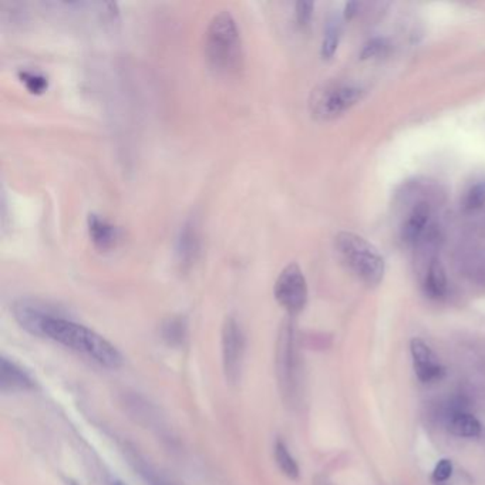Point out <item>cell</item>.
I'll list each match as a JSON object with an SVG mask.
<instances>
[{
	"label": "cell",
	"instance_id": "obj_1",
	"mask_svg": "<svg viewBox=\"0 0 485 485\" xmlns=\"http://www.w3.org/2000/svg\"><path fill=\"white\" fill-rule=\"evenodd\" d=\"M13 314L19 325L32 335L50 339L101 367L115 370L124 363L120 350L105 338L80 323L57 316L38 300L22 299L16 302Z\"/></svg>",
	"mask_w": 485,
	"mask_h": 485
},
{
	"label": "cell",
	"instance_id": "obj_2",
	"mask_svg": "<svg viewBox=\"0 0 485 485\" xmlns=\"http://www.w3.org/2000/svg\"><path fill=\"white\" fill-rule=\"evenodd\" d=\"M205 57L211 69L231 74L241 69L244 60L241 33L229 11L215 13L205 32Z\"/></svg>",
	"mask_w": 485,
	"mask_h": 485
},
{
	"label": "cell",
	"instance_id": "obj_3",
	"mask_svg": "<svg viewBox=\"0 0 485 485\" xmlns=\"http://www.w3.org/2000/svg\"><path fill=\"white\" fill-rule=\"evenodd\" d=\"M336 248L348 266L369 286H377L384 276V259L377 249L365 238L341 232L336 236Z\"/></svg>",
	"mask_w": 485,
	"mask_h": 485
},
{
	"label": "cell",
	"instance_id": "obj_4",
	"mask_svg": "<svg viewBox=\"0 0 485 485\" xmlns=\"http://www.w3.org/2000/svg\"><path fill=\"white\" fill-rule=\"evenodd\" d=\"M273 295L276 302L290 314H297L303 310L307 302V283L297 263H289L279 273Z\"/></svg>",
	"mask_w": 485,
	"mask_h": 485
},
{
	"label": "cell",
	"instance_id": "obj_5",
	"mask_svg": "<svg viewBox=\"0 0 485 485\" xmlns=\"http://www.w3.org/2000/svg\"><path fill=\"white\" fill-rule=\"evenodd\" d=\"M363 90L356 86H338L319 93L313 101V113L323 120H331L342 115L360 101Z\"/></svg>",
	"mask_w": 485,
	"mask_h": 485
},
{
	"label": "cell",
	"instance_id": "obj_6",
	"mask_svg": "<svg viewBox=\"0 0 485 485\" xmlns=\"http://www.w3.org/2000/svg\"><path fill=\"white\" fill-rule=\"evenodd\" d=\"M245 336L236 319L228 317L222 328V362L227 379L236 382L241 376Z\"/></svg>",
	"mask_w": 485,
	"mask_h": 485
},
{
	"label": "cell",
	"instance_id": "obj_7",
	"mask_svg": "<svg viewBox=\"0 0 485 485\" xmlns=\"http://www.w3.org/2000/svg\"><path fill=\"white\" fill-rule=\"evenodd\" d=\"M201 253V231L197 218H188L180 228L176 241L177 262L183 270L194 266Z\"/></svg>",
	"mask_w": 485,
	"mask_h": 485
},
{
	"label": "cell",
	"instance_id": "obj_8",
	"mask_svg": "<svg viewBox=\"0 0 485 485\" xmlns=\"http://www.w3.org/2000/svg\"><path fill=\"white\" fill-rule=\"evenodd\" d=\"M410 352L413 358L414 372L423 383L438 382L444 377V367L437 360V356L431 350V348L418 338L411 339L410 342Z\"/></svg>",
	"mask_w": 485,
	"mask_h": 485
},
{
	"label": "cell",
	"instance_id": "obj_9",
	"mask_svg": "<svg viewBox=\"0 0 485 485\" xmlns=\"http://www.w3.org/2000/svg\"><path fill=\"white\" fill-rule=\"evenodd\" d=\"M35 387V380L15 362L2 358L0 360V390L4 393L26 392Z\"/></svg>",
	"mask_w": 485,
	"mask_h": 485
},
{
	"label": "cell",
	"instance_id": "obj_10",
	"mask_svg": "<svg viewBox=\"0 0 485 485\" xmlns=\"http://www.w3.org/2000/svg\"><path fill=\"white\" fill-rule=\"evenodd\" d=\"M87 229L91 242L100 251H108L114 248L120 239V229L97 214H89Z\"/></svg>",
	"mask_w": 485,
	"mask_h": 485
},
{
	"label": "cell",
	"instance_id": "obj_11",
	"mask_svg": "<svg viewBox=\"0 0 485 485\" xmlns=\"http://www.w3.org/2000/svg\"><path fill=\"white\" fill-rule=\"evenodd\" d=\"M448 430L457 437L474 438L481 434L482 427L475 416L465 411H455L448 418Z\"/></svg>",
	"mask_w": 485,
	"mask_h": 485
},
{
	"label": "cell",
	"instance_id": "obj_12",
	"mask_svg": "<svg viewBox=\"0 0 485 485\" xmlns=\"http://www.w3.org/2000/svg\"><path fill=\"white\" fill-rule=\"evenodd\" d=\"M430 219V207L426 202L417 204L413 211L410 212L404 227H403V238L409 242H414L420 238L424 232Z\"/></svg>",
	"mask_w": 485,
	"mask_h": 485
},
{
	"label": "cell",
	"instance_id": "obj_13",
	"mask_svg": "<svg viewBox=\"0 0 485 485\" xmlns=\"http://www.w3.org/2000/svg\"><path fill=\"white\" fill-rule=\"evenodd\" d=\"M273 455H275V461H276V464H278V467L283 475H286L289 479H297L299 478V475H300L299 464L295 460V457L290 454V451H289V448L283 440L278 438L275 441Z\"/></svg>",
	"mask_w": 485,
	"mask_h": 485
},
{
	"label": "cell",
	"instance_id": "obj_14",
	"mask_svg": "<svg viewBox=\"0 0 485 485\" xmlns=\"http://www.w3.org/2000/svg\"><path fill=\"white\" fill-rule=\"evenodd\" d=\"M426 293L431 299H440L445 295L447 290V280L444 275V269L438 262H433L428 268V273L426 276Z\"/></svg>",
	"mask_w": 485,
	"mask_h": 485
},
{
	"label": "cell",
	"instance_id": "obj_15",
	"mask_svg": "<svg viewBox=\"0 0 485 485\" xmlns=\"http://www.w3.org/2000/svg\"><path fill=\"white\" fill-rule=\"evenodd\" d=\"M18 76L32 94H43L49 87L47 77L39 72L26 69V70H21Z\"/></svg>",
	"mask_w": 485,
	"mask_h": 485
},
{
	"label": "cell",
	"instance_id": "obj_16",
	"mask_svg": "<svg viewBox=\"0 0 485 485\" xmlns=\"http://www.w3.org/2000/svg\"><path fill=\"white\" fill-rule=\"evenodd\" d=\"M338 45H339V28L335 23H329L325 30V36H323V42H321V49H320L321 57L332 59L338 50Z\"/></svg>",
	"mask_w": 485,
	"mask_h": 485
},
{
	"label": "cell",
	"instance_id": "obj_17",
	"mask_svg": "<svg viewBox=\"0 0 485 485\" xmlns=\"http://www.w3.org/2000/svg\"><path fill=\"white\" fill-rule=\"evenodd\" d=\"M485 204V181L472 186L464 198V208L467 211L479 210Z\"/></svg>",
	"mask_w": 485,
	"mask_h": 485
},
{
	"label": "cell",
	"instance_id": "obj_18",
	"mask_svg": "<svg viewBox=\"0 0 485 485\" xmlns=\"http://www.w3.org/2000/svg\"><path fill=\"white\" fill-rule=\"evenodd\" d=\"M186 331H187L186 321L181 317H173L164 323V336L170 339L171 343L177 341L181 342L186 335Z\"/></svg>",
	"mask_w": 485,
	"mask_h": 485
},
{
	"label": "cell",
	"instance_id": "obj_19",
	"mask_svg": "<svg viewBox=\"0 0 485 485\" xmlns=\"http://www.w3.org/2000/svg\"><path fill=\"white\" fill-rule=\"evenodd\" d=\"M451 474H452V462L450 460H441L435 465V468L433 471V475H431V479H433L434 484L441 485V484H444V482H447L450 479Z\"/></svg>",
	"mask_w": 485,
	"mask_h": 485
},
{
	"label": "cell",
	"instance_id": "obj_20",
	"mask_svg": "<svg viewBox=\"0 0 485 485\" xmlns=\"http://www.w3.org/2000/svg\"><path fill=\"white\" fill-rule=\"evenodd\" d=\"M313 8L314 5L312 2H297L295 6V16L296 22L300 26H306L313 15Z\"/></svg>",
	"mask_w": 485,
	"mask_h": 485
},
{
	"label": "cell",
	"instance_id": "obj_21",
	"mask_svg": "<svg viewBox=\"0 0 485 485\" xmlns=\"http://www.w3.org/2000/svg\"><path fill=\"white\" fill-rule=\"evenodd\" d=\"M384 47H386V46H384V40H382V39H375V40H372L370 43H367V45L365 46V49L362 50V55H360V56H362L363 60L376 57L377 55H380V53L383 52Z\"/></svg>",
	"mask_w": 485,
	"mask_h": 485
},
{
	"label": "cell",
	"instance_id": "obj_22",
	"mask_svg": "<svg viewBox=\"0 0 485 485\" xmlns=\"http://www.w3.org/2000/svg\"><path fill=\"white\" fill-rule=\"evenodd\" d=\"M356 9H358V4H355V2L348 4L346 8H345V18H346V19L353 18V15L356 13Z\"/></svg>",
	"mask_w": 485,
	"mask_h": 485
},
{
	"label": "cell",
	"instance_id": "obj_23",
	"mask_svg": "<svg viewBox=\"0 0 485 485\" xmlns=\"http://www.w3.org/2000/svg\"><path fill=\"white\" fill-rule=\"evenodd\" d=\"M313 485H333L326 477H323V475H317L316 478H314V482H313Z\"/></svg>",
	"mask_w": 485,
	"mask_h": 485
},
{
	"label": "cell",
	"instance_id": "obj_24",
	"mask_svg": "<svg viewBox=\"0 0 485 485\" xmlns=\"http://www.w3.org/2000/svg\"><path fill=\"white\" fill-rule=\"evenodd\" d=\"M113 485H125V484H122V482H120V481H117V482H114Z\"/></svg>",
	"mask_w": 485,
	"mask_h": 485
}]
</instances>
